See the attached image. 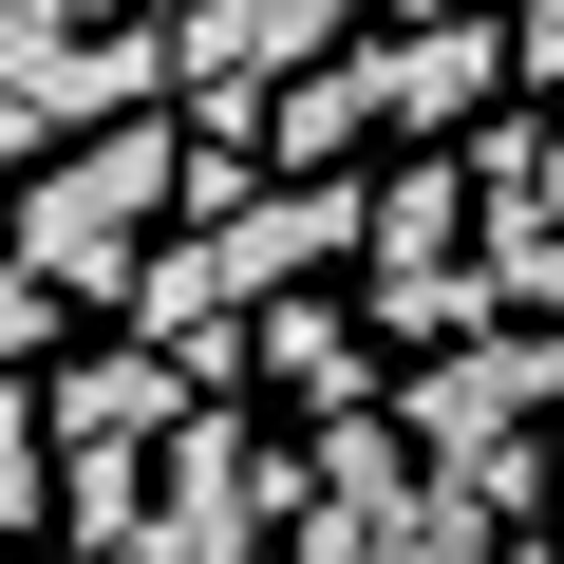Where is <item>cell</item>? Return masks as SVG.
<instances>
[{"label":"cell","instance_id":"cell-1","mask_svg":"<svg viewBox=\"0 0 564 564\" xmlns=\"http://www.w3.org/2000/svg\"><path fill=\"white\" fill-rule=\"evenodd\" d=\"M151 433V358H76L57 377V452H132Z\"/></svg>","mask_w":564,"mask_h":564}]
</instances>
